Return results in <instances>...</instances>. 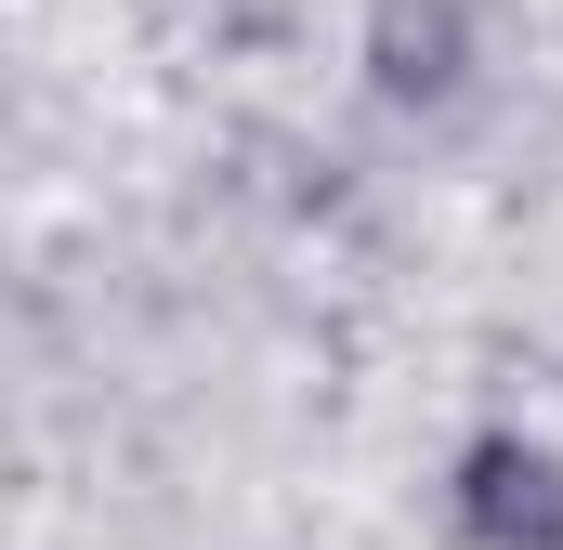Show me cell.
<instances>
[{
	"label": "cell",
	"instance_id": "obj_1",
	"mask_svg": "<svg viewBox=\"0 0 563 550\" xmlns=\"http://www.w3.org/2000/svg\"><path fill=\"white\" fill-rule=\"evenodd\" d=\"M459 512H472V538L498 550H563V459L551 446H472V472H459Z\"/></svg>",
	"mask_w": 563,
	"mask_h": 550
}]
</instances>
